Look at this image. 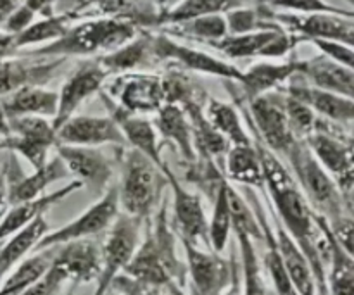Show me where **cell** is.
I'll return each mask as SVG.
<instances>
[{
  "label": "cell",
  "mask_w": 354,
  "mask_h": 295,
  "mask_svg": "<svg viewBox=\"0 0 354 295\" xmlns=\"http://www.w3.org/2000/svg\"><path fill=\"white\" fill-rule=\"evenodd\" d=\"M109 292L116 295H169L166 290L158 289V287L144 285L140 282H135L130 276L120 275L111 283Z\"/></svg>",
  "instance_id": "681fc988"
},
{
  "label": "cell",
  "mask_w": 354,
  "mask_h": 295,
  "mask_svg": "<svg viewBox=\"0 0 354 295\" xmlns=\"http://www.w3.org/2000/svg\"><path fill=\"white\" fill-rule=\"evenodd\" d=\"M107 73L102 66L99 64L97 59L93 61H83L68 79L64 82L62 88L59 90V102H57V113H55L54 120H52V126L57 131L62 126V123L75 116L78 107L90 99L92 95L99 93L104 88V83L107 79Z\"/></svg>",
  "instance_id": "2e32d148"
},
{
  "label": "cell",
  "mask_w": 354,
  "mask_h": 295,
  "mask_svg": "<svg viewBox=\"0 0 354 295\" xmlns=\"http://www.w3.org/2000/svg\"><path fill=\"white\" fill-rule=\"evenodd\" d=\"M297 76L320 90H327V92L337 93V95L348 97V99L354 97L353 68L337 64L322 54L311 59H301Z\"/></svg>",
  "instance_id": "d4e9b609"
},
{
  "label": "cell",
  "mask_w": 354,
  "mask_h": 295,
  "mask_svg": "<svg viewBox=\"0 0 354 295\" xmlns=\"http://www.w3.org/2000/svg\"><path fill=\"white\" fill-rule=\"evenodd\" d=\"M102 92L107 93L121 109L138 116L156 114L165 104L161 76L151 73L138 71L118 75L116 79Z\"/></svg>",
  "instance_id": "4fadbf2b"
},
{
  "label": "cell",
  "mask_w": 354,
  "mask_h": 295,
  "mask_svg": "<svg viewBox=\"0 0 354 295\" xmlns=\"http://www.w3.org/2000/svg\"><path fill=\"white\" fill-rule=\"evenodd\" d=\"M162 175L166 178V185L171 189L173 196V223L175 234L180 240H187L194 245L204 244L209 247L207 242V216L204 211L203 199L199 193L187 189L175 173L168 168H162Z\"/></svg>",
  "instance_id": "5bb4252c"
},
{
  "label": "cell",
  "mask_w": 354,
  "mask_h": 295,
  "mask_svg": "<svg viewBox=\"0 0 354 295\" xmlns=\"http://www.w3.org/2000/svg\"><path fill=\"white\" fill-rule=\"evenodd\" d=\"M248 109L242 111V120L248 130L252 131L256 138L275 155H289L297 138L290 131L283 109L282 88L265 93L261 97L248 100Z\"/></svg>",
  "instance_id": "8992f818"
},
{
  "label": "cell",
  "mask_w": 354,
  "mask_h": 295,
  "mask_svg": "<svg viewBox=\"0 0 354 295\" xmlns=\"http://www.w3.org/2000/svg\"><path fill=\"white\" fill-rule=\"evenodd\" d=\"M310 44L315 45L324 57L346 66V68H353L354 66V52L351 45L334 40H310Z\"/></svg>",
  "instance_id": "7dc6e473"
},
{
  "label": "cell",
  "mask_w": 354,
  "mask_h": 295,
  "mask_svg": "<svg viewBox=\"0 0 354 295\" xmlns=\"http://www.w3.org/2000/svg\"><path fill=\"white\" fill-rule=\"evenodd\" d=\"M156 2V7L159 9V12H166V10L173 9V7L176 6V3H180L182 0H154Z\"/></svg>",
  "instance_id": "680465c9"
},
{
  "label": "cell",
  "mask_w": 354,
  "mask_h": 295,
  "mask_svg": "<svg viewBox=\"0 0 354 295\" xmlns=\"http://www.w3.org/2000/svg\"><path fill=\"white\" fill-rule=\"evenodd\" d=\"M7 206H9V204H7V178L6 171H2L0 173V218L6 213Z\"/></svg>",
  "instance_id": "9f6ffc18"
},
{
  "label": "cell",
  "mask_w": 354,
  "mask_h": 295,
  "mask_svg": "<svg viewBox=\"0 0 354 295\" xmlns=\"http://www.w3.org/2000/svg\"><path fill=\"white\" fill-rule=\"evenodd\" d=\"M158 130L159 137L173 145L187 166H194L197 162V151L194 145L192 126L185 111L176 104H162L161 109L156 113V120L152 121Z\"/></svg>",
  "instance_id": "4316f807"
},
{
  "label": "cell",
  "mask_w": 354,
  "mask_h": 295,
  "mask_svg": "<svg viewBox=\"0 0 354 295\" xmlns=\"http://www.w3.org/2000/svg\"><path fill=\"white\" fill-rule=\"evenodd\" d=\"M123 275L144 285L158 287L169 295H185L187 266L180 261L175 249V230L168 220V209L162 200L152 218L147 235L142 237L140 245Z\"/></svg>",
  "instance_id": "6da1fadb"
},
{
  "label": "cell",
  "mask_w": 354,
  "mask_h": 295,
  "mask_svg": "<svg viewBox=\"0 0 354 295\" xmlns=\"http://www.w3.org/2000/svg\"><path fill=\"white\" fill-rule=\"evenodd\" d=\"M237 238L239 251H241V273H242V294L244 295H272L268 292L265 278H263L261 263L254 240L241 230H232Z\"/></svg>",
  "instance_id": "f35d334b"
},
{
  "label": "cell",
  "mask_w": 354,
  "mask_h": 295,
  "mask_svg": "<svg viewBox=\"0 0 354 295\" xmlns=\"http://www.w3.org/2000/svg\"><path fill=\"white\" fill-rule=\"evenodd\" d=\"M283 109H286L290 131H292L297 140H304V138H308L313 133L315 128H317L318 117L315 116V113L310 107L283 93Z\"/></svg>",
  "instance_id": "ee69618b"
},
{
  "label": "cell",
  "mask_w": 354,
  "mask_h": 295,
  "mask_svg": "<svg viewBox=\"0 0 354 295\" xmlns=\"http://www.w3.org/2000/svg\"><path fill=\"white\" fill-rule=\"evenodd\" d=\"M33 21H37V16H35V14L31 12L26 6H23V3H21V6L17 7L12 14H10L9 19L6 21L2 31L7 35H17V33H21L23 30H26V28L30 26Z\"/></svg>",
  "instance_id": "f907efd6"
},
{
  "label": "cell",
  "mask_w": 354,
  "mask_h": 295,
  "mask_svg": "<svg viewBox=\"0 0 354 295\" xmlns=\"http://www.w3.org/2000/svg\"><path fill=\"white\" fill-rule=\"evenodd\" d=\"M301 44L296 35L289 33L277 23L263 30L244 35H227L221 40L213 41L207 47L214 48L228 59H282Z\"/></svg>",
  "instance_id": "9c48e42d"
},
{
  "label": "cell",
  "mask_w": 354,
  "mask_h": 295,
  "mask_svg": "<svg viewBox=\"0 0 354 295\" xmlns=\"http://www.w3.org/2000/svg\"><path fill=\"white\" fill-rule=\"evenodd\" d=\"M106 295H116V294H113V292H107Z\"/></svg>",
  "instance_id": "91938a15"
},
{
  "label": "cell",
  "mask_w": 354,
  "mask_h": 295,
  "mask_svg": "<svg viewBox=\"0 0 354 295\" xmlns=\"http://www.w3.org/2000/svg\"><path fill=\"white\" fill-rule=\"evenodd\" d=\"M259 12L268 21H273L289 33L296 35L299 41L310 40H334L341 44H354V16L341 14H292L277 12V10L263 7Z\"/></svg>",
  "instance_id": "ba28073f"
},
{
  "label": "cell",
  "mask_w": 354,
  "mask_h": 295,
  "mask_svg": "<svg viewBox=\"0 0 354 295\" xmlns=\"http://www.w3.org/2000/svg\"><path fill=\"white\" fill-rule=\"evenodd\" d=\"M349 128L330 123L318 117L317 128L308 138H304L318 164L330 175L335 185L341 190L346 204L353 209V185H354V162H353V140Z\"/></svg>",
  "instance_id": "5b68a950"
},
{
  "label": "cell",
  "mask_w": 354,
  "mask_h": 295,
  "mask_svg": "<svg viewBox=\"0 0 354 295\" xmlns=\"http://www.w3.org/2000/svg\"><path fill=\"white\" fill-rule=\"evenodd\" d=\"M97 9L102 16L130 21L138 30L156 28L161 14L154 0H97Z\"/></svg>",
  "instance_id": "8d00e7d4"
},
{
  "label": "cell",
  "mask_w": 354,
  "mask_h": 295,
  "mask_svg": "<svg viewBox=\"0 0 354 295\" xmlns=\"http://www.w3.org/2000/svg\"><path fill=\"white\" fill-rule=\"evenodd\" d=\"M99 93L100 100L109 111V117H113L114 123L118 124L124 142L130 145L131 151L140 152L142 155L151 159L158 168H165L166 162L161 154V137L158 135L154 123L145 116H138V114H130L123 111L102 90Z\"/></svg>",
  "instance_id": "e0dca14e"
},
{
  "label": "cell",
  "mask_w": 354,
  "mask_h": 295,
  "mask_svg": "<svg viewBox=\"0 0 354 295\" xmlns=\"http://www.w3.org/2000/svg\"><path fill=\"white\" fill-rule=\"evenodd\" d=\"M48 231H50V228H48L47 218H45V214H41L37 220L31 221L28 227H24L23 230L6 238V242L0 245V282L9 275L10 269L16 268L23 259H26L30 251L37 249L38 242Z\"/></svg>",
  "instance_id": "1f68e13d"
},
{
  "label": "cell",
  "mask_w": 354,
  "mask_h": 295,
  "mask_svg": "<svg viewBox=\"0 0 354 295\" xmlns=\"http://www.w3.org/2000/svg\"><path fill=\"white\" fill-rule=\"evenodd\" d=\"M227 197L232 213V230H241L244 231L248 237H251L254 242H263L261 225H259L254 211H252V207L245 202L244 197L230 185V182H228L227 185Z\"/></svg>",
  "instance_id": "7bdbcfd3"
},
{
  "label": "cell",
  "mask_w": 354,
  "mask_h": 295,
  "mask_svg": "<svg viewBox=\"0 0 354 295\" xmlns=\"http://www.w3.org/2000/svg\"><path fill=\"white\" fill-rule=\"evenodd\" d=\"M301 59H289L286 62H258L242 71L237 85L241 86L242 99L248 100L261 97L265 93L280 90L290 78L299 73Z\"/></svg>",
  "instance_id": "603a6c76"
},
{
  "label": "cell",
  "mask_w": 354,
  "mask_h": 295,
  "mask_svg": "<svg viewBox=\"0 0 354 295\" xmlns=\"http://www.w3.org/2000/svg\"><path fill=\"white\" fill-rule=\"evenodd\" d=\"M64 59L47 57V61L33 62L30 59H0V99L28 85H44L55 75Z\"/></svg>",
  "instance_id": "7402d4cb"
},
{
  "label": "cell",
  "mask_w": 354,
  "mask_h": 295,
  "mask_svg": "<svg viewBox=\"0 0 354 295\" xmlns=\"http://www.w3.org/2000/svg\"><path fill=\"white\" fill-rule=\"evenodd\" d=\"M95 59L106 69L107 75H127V73H138L145 68H151L156 62L152 54V33L142 30L133 40Z\"/></svg>",
  "instance_id": "f546056e"
},
{
  "label": "cell",
  "mask_w": 354,
  "mask_h": 295,
  "mask_svg": "<svg viewBox=\"0 0 354 295\" xmlns=\"http://www.w3.org/2000/svg\"><path fill=\"white\" fill-rule=\"evenodd\" d=\"M23 6H26L37 17H48L55 14V0H23Z\"/></svg>",
  "instance_id": "db71d44e"
},
{
  "label": "cell",
  "mask_w": 354,
  "mask_h": 295,
  "mask_svg": "<svg viewBox=\"0 0 354 295\" xmlns=\"http://www.w3.org/2000/svg\"><path fill=\"white\" fill-rule=\"evenodd\" d=\"M55 247L38 251L31 258L23 259L9 275L0 282V295H19L21 292L37 283L50 269Z\"/></svg>",
  "instance_id": "e575fe53"
},
{
  "label": "cell",
  "mask_w": 354,
  "mask_h": 295,
  "mask_svg": "<svg viewBox=\"0 0 354 295\" xmlns=\"http://www.w3.org/2000/svg\"><path fill=\"white\" fill-rule=\"evenodd\" d=\"M80 189H83V185L75 180V182H69L68 185L55 190V192L44 193V196L38 197V199L10 206V209L7 211V213H3V216L0 218V244H2L6 238H9L10 235L17 234V231L23 230L24 227H28V225H30L31 221L37 220L38 216L47 213L54 204L61 202V200H64L66 197H69L71 193H75L76 190Z\"/></svg>",
  "instance_id": "83f0119b"
},
{
  "label": "cell",
  "mask_w": 354,
  "mask_h": 295,
  "mask_svg": "<svg viewBox=\"0 0 354 295\" xmlns=\"http://www.w3.org/2000/svg\"><path fill=\"white\" fill-rule=\"evenodd\" d=\"M142 227H144V221L124 213L118 214L107 230L106 240L100 245L102 269H100L92 295H106L109 292L113 280L123 275L140 245Z\"/></svg>",
  "instance_id": "52a82bcc"
},
{
  "label": "cell",
  "mask_w": 354,
  "mask_h": 295,
  "mask_svg": "<svg viewBox=\"0 0 354 295\" xmlns=\"http://www.w3.org/2000/svg\"><path fill=\"white\" fill-rule=\"evenodd\" d=\"M225 21H227L228 35L251 33V31L263 30L272 23L259 12V9H248V7H237V9L228 10L225 14Z\"/></svg>",
  "instance_id": "bcb514c9"
},
{
  "label": "cell",
  "mask_w": 354,
  "mask_h": 295,
  "mask_svg": "<svg viewBox=\"0 0 354 295\" xmlns=\"http://www.w3.org/2000/svg\"><path fill=\"white\" fill-rule=\"evenodd\" d=\"M165 30L166 35H176V37L190 38V40L203 41V44L206 45L221 40V38L228 35L225 14H213V16L196 17V19L185 21V23L166 26Z\"/></svg>",
  "instance_id": "b9f144b4"
},
{
  "label": "cell",
  "mask_w": 354,
  "mask_h": 295,
  "mask_svg": "<svg viewBox=\"0 0 354 295\" xmlns=\"http://www.w3.org/2000/svg\"><path fill=\"white\" fill-rule=\"evenodd\" d=\"M121 180L118 185L121 213L140 221L151 220L161 204L166 185L162 169L131 149H121Z\"/></svg>",
  "instance_id": "3957f363"
},
{
  "label": "cell",
  "mask_w": 354,
  "mask_h": 295,
  "mask_svg": "<svg viewBox=\"0 0 354 295\" xmlns=\"http://www.w3.org/2000/svg\"><path fill=\"white\" fill-rule=\"evenodd\" d=\"M318 227L325 238V272L328 295H354V259L332 235L327 220L315 213Z\"/></svg>",
  "instance_id": "cb8c5ba5"
},
{
  "label": "cell",
  "mask_w": 354,
  "mask_h": 295,
  "mask_svg": "<svg viewBox=\"0 0 354 295\" xmlns=\"http://www.w3.org/2000/svg\"><path fill=\"white\" fill-rule=\"evenodd\" d=\"M204 116L218 133L223 135L230 147L232 145L252 144V137L248 133V128L244 126L241 111L235 109L234 104L207 97L206 104H204Z\"/></svg>",
  "instance_id": "836d02e7"
},
{
  "label": "cell",
  "mask_w": 354,
  "mask_h": 295,
  "mask_svg": "<svg viewBox=\"0 0 354 295\" xmlns=\"http://www.w3.org/2000/svg\"><path fill=\"white\" fill-rule=\"evenodd\" d=\"M10 133L9 130V117L6 116V113H3V107L2 104H0V138L7 137V135Z\"/></svg>",
  "instance_id": "6f0895ef"
},
{
  "label": "cell",
  "mask_w": 354,
  "mask_h": 295,
  "mask_svg": "<svg viewBox=\"0 0 354 295\" xmlns=\"http://www.w3.org/2000/svg\"><path fill=\"white\" fill-rule=\"evenodd\" d=\"M182 242L185 252L187 280L190 295H223L230 283L232 265L213 251L201 249L187 240Z\"/></svg>",
  "instance_id": "9a60e30c"
},
{
  "label": "cell",
  "mask_w": 354,
  "mask_h": 295,
  "mask_svg": "<svg viewBox=\"0 0 354 295\" xmlns=\"http://www.w3.org/2000/svg\"><path fill=\"white\" fill-rule=\"evenodd\" d=\"M64 285L66 278L62 276V273L59 269H55L54 266H50V269L37 283L28 287L19 295H57Z\"/></svg>",
  "instance_id": "c3c4849f"
},
{
  "label": "cell",
  "mask_w": 354,
  "mask_h": 295,
  "mask_svg": "<svg viewBox=\"0 0 354 295\" xmlns=\"http://www.w3.org/2000/svg\"><path fill=\"white\" fill-rule=\"evenodd\" d=\"M57 92L45 88L44 85L23 86V88L0 99L3 113L9 120L23 116H38L52 121L57 113Z\"/></svg>",
  "instance_id": "f1b7e54d"
},
{
  "label": "cell",
  "mask_w": 354,
  "mask_h": 295,
  "mask_svg": "<svg viewBox=\"0 0 354 295\" xmlns=\"http://www.w3.org/2000/svg\"><path fill=\"white\" fill-rule=\"evenodd\" d=\"M75 19H78V17L57 12L48 17H38L26 30H23L17 35H12L14 48L17 52L19 48L30 47V45H41L44 47V45L52 44V41L59 40L69 30V26H71Z\"/></svg>",
  "instance_id": "74e56055"
},
{
  "label": "cell",
  "mask_w": 354,
  "mask_h": 295,
  "mask_svg": "<svg viewBox=\"0 0 354 295\" xmlns=\"http://www.w3.org/2000/svg\"><path fill=\"white\" fill-rule=\"evenodd\" d=\"M227 185V178H223L213 196V214H211V220H207V242H209L211 251L216 254H221L228 247L232 234V213L228 206Z\"/></svg>",
  "instance_id": "60d3db41"
},
{
  "label": "cell",
  "mask_w": 354,
  "mask_h": 295,
  "mask_svg": "<svg viewBox=\"0 0 354 295\" xmlns=\"http://www.w3.org/2000/svg\"><path fill=\"white\" fill-rule=\"evenodd\" d=\"M57 144L78 145V147H100L114 145L124 147L123 135L109 116H71L55 131Z\"/></svg>",
  "instance_id": "44dd1931"
},
{
  "label": "cell",
  "mask_w": 354,
  "mask_h": 295,
  "mask_svg": "<svg viewBox=\"0 0 354 295\" xmlns=\"http://www.w3.org/2000/svg\"><path fill=\"white\" fill-rule=\"evenodd\" d=\"M92 6H97V0H55V12L82 17Z\"/></svg>",
  "instance_id": "816d5d0a"
},
{
  "label": "cell",
  "mask_w": 354,
  "mask_h": 295,
  "mask_svg": "<svg viewBox=\"0 0 354 295\" xmlns=\"http://www.w3.org/2000/svg\"><path fill=\"white\" fill-rule=\"evenodd\" d=\"M242 7V0H182L173 9L161 12L156 21V28L173 26L203 16L227 14L228 10Z\"/></svg>",
  "instance_id": "d590c367"
},
{
  "label": "cell",
  "mask_w": 354,
  "mask_h": 295,
  "mask_svg": "<svg viewBox=\"0 0 354 295\" xmlns=\"http://www.w3.org/2000/svg\"><path fill=\"white\" fill-rule=\"evenodd\" d=\"M273 220H275V234L273 235H275L277 249L282 256L283 265H286V269L289 273L290 282H292L297 295H318L317 282H315L310 263L304 258L296 242L287 234L286 228L280 225V221L275 216H273Z\"/></svg>",
  "instance_id": "4dcf8cb0"
},
{
  "label": "cell",
  "mask_w": 354,
  "mask_h": 295,
  "mask_svg": "<svg viewBox=\"0 0 354 295\" xmlns=\"http://www.w3.org/2000/svg\"><path fill=\"white\" fill-rule=\"evenodd\" d=\"M57 158L66 166L69 175L76 182L97 193L106 192L107 183L113 178V164L102 151L95 147H78V145H55Z\"/></svg>",
  "instance_id": "ac0fdd59"
},
{
  "label": "cell",
  "mask_w": 354,
  "mask_h": 295,
  "mask_svg": "<svg viewBox=\"0 0 354 295\" xmlns=\"http://www.w3.org/2000/svg\"><path fill=\"white\" fill-rule=\"evenodd\" d=\"M23 3V0H0V31H2L3 24L9 19L10 14Z\"/></svg>",
  "instance_id": "11a10c76"
},
{
  "label": "cell",
  "mask_w": 354,
  "mask_h": 295,
  "mask_svg": "<svg viewBox=\"0 0 354 295\" xmlns=\"http://www.w3.org/2000/svg\"><path fill=\"white\" fill-rule=\"evenodd\" d=\"M223 176L227 182H235L244 189L263 190L265 178L254 145H232L225 155Z\"/></svg>",
  "instance_id": "d6a6232c"
},
{
  "label": "cell",
  "mask_w": 354,
  "mask_h": 295,
  "mask_svg": "<svg viewBox=\"0 0 354 295\" xmlns=\"http://www.w3.org/2000/svg\"><path fill=\"white\" fill-rule=\"evenodd\" d=\"M142 30L130 21L100 16L71 24L59 40L44 47L33 48L26 55L31 57H90L109 54L121 45L133 40Z\"/></svg>",
  "instance_id": "7a4b0ae2"
},
{
  "label": "cell",
  "mask_w": 354,
  "mask_h": 295,
  "mask_svg": "<svg viewBox=\"0 0 354 295\" xmlns=\"http://www.w3.org/2000/svg\"><path fill=\"white\" fill-rule=\"evenodd\" d=\"M232 265V276L230 283H228L227 290H225L223 295H244L242 294V273H241V261L237 259V254L232 252L230 258Z\"/></svg>",
  "instance_id": "f5cc1de1"
},
{
  "label": "cell",
  "mask_w": 354,
  "mask_h": 295,
  "mask_svg": "<svg viewBox=\"0 0 354 295\" xmlns=\"http://www.w3.org/2000/svg\"><path fill=\"white\" fill-rule=\"evenodd\" d=\"M3 171H6L7 178V204L9 206H16V204L38 199V197L44 196L45 189L50 183L69 176L68 169H66V166L62 164V161L57 155L48 159L40 169H35L28 176L21 175L19 169L16 171L17 176L10 175L7 169H3Z\"/></svg>",
  "instance_id": "484cf974"
},
{
  "label": "cell",
  "mask_w": 354,
  "mask_h": 295,
  "mask_svg": "<svg viewBox=\"0 0 354 295\" xmlns=\"http://www.w3.org/2000/svg\"><path fill=\"white\" fill-rule=\"evenodd\" d=\"M266 6L277 9V12L292 14H341V16H354L351 9L335 7L325 0H265Z\"/></svg>",
  "instance_id": "f6af8a7d"
},
{
  "label": "cell",
  "mask_w": 354,
  "mask_h": 295,
  "mask_svg": "<svg viewBox=\"0 0 354 295\" xmlns=\"http://www.w3.org/2000/svg\"><path fill=\"white\" fill-rule=\"evenodd\" d=\"M161 83L165 104H176L180 107H187L190 104H206L207 95L204 86H201L199 82L187 75L183 69H168V73L161 76Z\"/></svg>",
  "instance_id": "ab89813d"
},
{
  "label": "cell",
  "mask_w": 354,
  "mask_h": 295,
  "mask_svg": "<svg viewBox=\"0 0 354 295\" xmlns=\"http://www.w3.org/2000/svg\"><path fill=\"white\" fill-rule=\"evenodd\" d=\"M286 159L292 168V176L297 187L313 213L325 218L328 225L335 223L344 216H351L353 209L346 204L341 190L330 178V175L313 158L306 142H297Z\"/></svg>",
  "instance_id": "277c9868"
},
{
  "label": "cell",
  "mask_w": 354,
  "mask_h": 295,
  "mask_svg": "<svg viewBox=\"0 0 354 295\" xmlns=\"http://www.w3.org/2000/svg\"><path fill=\"white\" fill-rule=\"evenodd\" d=\"M52 266L62 273L66 282H73L75 287L97 282L102 269L100 245L92 238L59 245L55 247Z\"/></svg>",
  "instance_id": "ffe728a7"
},
{
  "label": "cell",
  "mask_w": 354,
  "mask_h": 295,
  "mask_svg": "<svg viewBox=\"0 0 354 295\" xmlns=\"http://www.w3.org/2000/svg\"><path fill=\"white\" fill-rule=\"evenodd\" d=\"M152 54L156 62H173L178 69L199 75L216 76L225 82L239 83L242 76V69L232 62L211 55L199 48L189 47L166 33H152Z\"/></svg>",
  "instance_id": "30bf717a"
},
{
  "label": "cell",
  "mask_w": 354,
  "mask_h": 295,
  "mask_svg": "<svg viewBox=\"0 0 354 295\" xmlns=\"http://www.w3.org/2000/svg\"><path fill=\"white\" fill-rule=\"evenodd\" d=\"M283 93L292 99L299 100L304 106L310 107L315 116L320 120L330 121V123L341 124L344 128H351L354 120V100L348 97L337 95V93L320 90L317 86H311L304 82L301 76L290 78L282 86Z\"/></svg>",
  "instance_id": "d6986e66"
},
{
  "label": "cell",
  "mask_w": 354,
  "mask_h": 295,
  "mask_svg": "<svg viewBox=\"0 0 354 295\" xmlns=\"http://www.w3.org/2000/svg\"><path fill=\"white\" fill-rule=\"evenodd\" d=\"M120 214V197H118V185H111L102 193L95 204L88 207L83 214L69 221L64 227L57 228L54 231H48L40 242H38L35 251H44V249L59 247L68 242L85 240L100 235L102 231L109 230L113 221Z\"/></svg>",
  "instance_id": "8fae6325"
},
{
  "label": "cell",
  "mask_w": 354,
  "mask_h": 295,
  "mask_svg": "<svg viewBox=\"0 0 354 295\" xmlns=\"http://www.w3.org/2000/svg\"><path fill=\"white\" fill-rule=\"evenodd\" d=\"M10 133L0 138V149L14 152L26 159L35 169L48 161V152L57 145L52 121L38 116H23L9 120Z\"/></svg>",
  "instance_id": "7c38bea8"
}]
</instances>
